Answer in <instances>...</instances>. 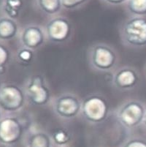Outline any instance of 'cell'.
I'll return each instance as SVG.
<instances>
[{
	"label": "cell",
	"instance_id": "7",
	"mask_svg": "<svg viewBox=\"0 0 146 147\" xmlns=\"http://www.w3.org/2000/svg\"><path fill=\"white\" fill-rule=\"evenodd\" d=\"M25 92L18 86L8 84L0 89V107L9 112L21 110L25 103Z\"/></svg>",
	"mask_w": 146,
	"mask_h": 147
},
{
	"label": "cell",
	"instance_id": "12",
	"mask_svg": "<svg viewBox=\"0 0 146 147\" xmlns=\"http://www.w3.org/2000/svg\"><path fill=\"white\" fill-rule=\"evenodd\" d=\"M18 25L12 18L0 19V39L8 40L14 38L18 34Z\"/></svg>",
	"mask_w": 146,
	"mask_h": 147
},
{
	"label": "cell",
	"instance_id": "23",
	"mask_svg": "<svg viewBox=\"0 0 146 147\" xmlns=\"http://www.w3.org/2000/svg\"><path fill=\"white\" fill-rule=\"evenodd\" d=\"M142 126H143V128L146 130V108H145V111L144 117H143V123H142Z\"/></svg>",
	"mask_w": 146,
	"mask_h": 147
},
{
	"label": "cell",
	"instance_id": "21",
	"mask_svg": "<svg viewBox=\"0 0 146 147\" xmlns=\"http://www.w3.org/2000/svg\"><path fill=\"white\" fill-rule=\"evenodd\" d=\"M125 147H146V141L141 138H134L126 144Z\"/></svg>",
	"mask_w": 146,
	"mask_h": 147
},
{
	"label": "cell",
	"instance_id": "11",
	"mask_svg": "<svg viewBox=\"0 0 146 147\" xmlns=\"http://www.w3.org/2000/svg\"><path fill=\"white\" fill-rule=\"evenodd\" d=\"M47 39L45 29L39 25L32 24L24 28L21 33V42L23 47L36 50L41 47Z\"/></svg>",
	"mask_w": 146,
	"mask_h": 147
},
{
	"label": "cell",
	"instance_id": "13",
	"mask_svg": "<svg viewBox=\"0 0 146 147\" xmlns=\"http://www.w3.org/2000/svg\"><path fill=\"white\" fill-rule=\"evenodd\" d=\"M50 138L43 131H34L31 134L29 138L30 147H49Z\"/></svg>",
	"mask_w": 146,
	"mask_h": 147
},
{
	"label": "cell",
	"instance_id": "18",
	"mask_svg": "<svg viewBox=\"0 0 146 147\" xmlns=\"http://www.w3.org/2000/svg\"><path fill=\"white\" fill-rule=\"evenodd\" d=\"M70 137L67 131L64 129H58L53 134V140L59 145L66 144L69 141Z\"/></svg>",
	"mask_w": 146,
	"mask_h": 147
},
{
	"label": "cell",
	"instance_id": "1",
	"mask_svg": "<svg viewBox=\"0 0 146 147\" xmlns=\"http://www.w3.org/2000/svg\"><path fill=\"white\" fill-rule=\"evenodd\" d=\"M88 62L91 67L99 72H110L116 67L118 55L116 50L103 42L92 45L88 52Z\"/></svg>",
	"mask_w": 146,
	"mask_h": 147
},
{
	"label": "cell",
	"instance_id": "24",
	"mask_svg": "<svg viewBox=\"0 0 146 147\" xmlns=\"http://www.w3.org/2000/svg\"><path fill=\"white\" fill-rule=\"evenodd\" d=\"M1 88H2V86H1V83H0V89H1Z\"/></svg>",
	"mask_w": 146,
	"mask_h": 147
},
{
	"label": "cell",
	"instance_id": "4",
	"mask_svg": "<svg viewBox=\"0 0 146 147\" xmlns=\"http://www.w3.org/2000/svg\"><path fill=\"white\" fill-rule=\"evenodd\" d=\"M110 107L104 97L99 94H91L82 102L81 114L84 119L92 124H99L106 119Z\"/></svg>",
	"mask_w": 146,
	"mask_h": 147
},
{
	"label": "cell",
	"instance_id": "17",
	"mask_svg": "<svg viewBox=\"0 0 146 147\" xmlns=\"http://www.w3.org/2000/svg\"><path fill=\"white\" fill-rule=\"evenodd\" d=\"M17 57H18V60H19L21 63L28 65L32 63L33 60H34V51L23 47V49H21L18 51Z\"/></svg>",
	"mask_w": 146,
	"mask_h": 147
},
{
	"label": "cell",
	"instance_id": "19",
	"mask_svg": "<svg viewBox=\"0 0 146 147\" xmlns=\"http://www.w3.org/2000/svg\"><path fill=\"white\" fill-rule=\"evenodd\" d=\"M10 53L8 49L2 45H0V73L4 72V68L10 59Z\"/></svg>",
	"mask_w": 146,
	"mask_h": 147
},
{
	"label": "cell",
	"instance_id": "20",
	"mask_svg": "<svg viewBox=\"0 0 146 147\" xmlns=\"http://www.w3.org/2000/svg\"><path fill=\"white\" fill-rule=\"evenodd\" d=\"M86 0H61V5L67 9H72L84 3Z\"/></svg>",
	"mask_w": 146,
	"mask_h": 147
},
{
	"label": "cell",
	"instance_id": "6",
	"mask_svg": "<svg viewBox=\"0 0 146 147\" xmlns=\"http://www.w3.org/2000/svg\"><path fill=\"white\" fill-rule=\"evenodd\" d=\"M52 106L57 117L63 119L70 120L81 113L82 102L75 94L66 92L55 97Z\"/></svg>",
	"mask_w": 146,
	"mask_h": 147
},
{
	"label": "cell",
	"instance_id": "2",
	"mask_svg": "<svg viewBox=\"0 0 146 147\" xmlns=\"http://www.w3.org/2000/svg\"><path fill=\"white\" fill-rule=\"evenodd\" d=\"M120 38L124 45L132 49L146 46V18L134 17L125 22L120 31Z\"/></svg>",
	"mask_w": 146,
	"mask_h": 147
},
{
	"label": "cell",
	"instance_id": "16",
	"mask_svg": "<svg viewBox=\"0 0 146 147\" xmlns=\"http://www.w3.org/2000/svg\"><path fill=\"white\" fill-rule=\"evenodd\" d=\"M128 7L131 13L137 17L146 15V0H129Z\"/></svg>",
	"mask_w": 146,
	"mask_h": 147
},
{
	"label": "cell",
	"instance_id": "8",
	"mask_svg": "<svg viewBox=\"0 0 146 147\" xmlns=\"http://www.w3.org/2000/svg\"><path fill=\"white\" fill-rule=\"evenodd\" d=\"M140 81V75L135 68L124 66L115 71L112 82L116 89L121 91H129L136 87Z\"/></svg>",
	"mask_w": 146,
	"mask_h": 147
},
{
	"label": "cell",
	"instance_id": "3",
	"mask_svg": "<svg viewBox=\"0 0 146 147\" xmlns=\"http://www.w3.org/2000/svg\"><path fill=\"white\" fill-rule=\"evenodd\" d=\"M146 105L138 100H127L116 111L118 121L123 127L132 129L142 125Z\"/></svg>",
	"mask_w": 146,
	"mask_h": 147
},
{
	"label": "cell",
	"instance_id": "10",
	"mask_svg": "<svg viewBox=\"0 0 146 147\" xmlns=\"http://www.w3.org/2000/svg\"><path fill=\"white\" fill-rule=\"evenodd\" d=\"M24 132V125L19 119L7 117L0 121V141L11 144L18 141Z\"/></svg>",
	"mask_w": 146,
	"mask_h": 147
},
{
	"label": "cell",
	"instance_id": "14",
	"mask_svg": "<svg viewBox=\"0 0 146 147\" xmlns=\"http://www.w3.org/2000/svg\"><path fill=\"white\" fill-rule=\"evenodd\" d=\"M39 6L48 14H55L61 7V0H38Z\"/></svg>",
	"mask_w": 146,
	"mask_h": 147
},
{
	"label": "cell",
	"instance_id": "5",
	"mask_svg": "<svg viewBox=\"0 0 146 147\" xmlns=\"http://www.w3.org/2000/svg\"><path fill=\"white\" fill-rule=\"evenodd\" d=\"M24 92L29 102L37 106L47 105L51 98L50 87L45 78L40 74L33 75L27 80Z\"/></svg>",
	"mask_w": 146,
	"mask_h": 147
},
{
	"label": "cell",
	"instance_id": "15",
	"mask_svg": "<svg viewBox=\"0 0 146 147\" xmlns=\"http://www.w3.org/2000/svg\"><path fill=\"white\" fill-rule=\"evenodd\" d=\"M23 6L22 0H6L5 10L10 18L13 19L19 16L20 10Z\"/></svg>",
	"mask_w": 146,
	"mask_h": 147
},
{
	"label": "cell",
	"instance_id": "9",
	"mask_svg": "<svg viewBox=\"0 0 146 147\" xmlns=\"http://www.w3.org/2000/svg\"><path fill=\"white\" fill-rule=\"evenodd\" d=\"M47 39L56 43L66 41L71 34V25L64 18H56L50 20L45 28Z\"/></svg>",
	"mask_w": 146,
	"mask_h": 147
},
{
	"label": "cell",
	"instance_id": "22",
	"mask_svg": "<svg viewBox=\"0 0 146 147\" xmlns=\"http://www.w3.org/2000/svg\"><path fill=\"white\" fill-rule=\"evenodd\" d=\"M108 3L112 4V5H118V4H121L125 1V0H105Z\"/></svg>",
	"mask_w": 146,
	"mask_h": 147
}]
</instances>
